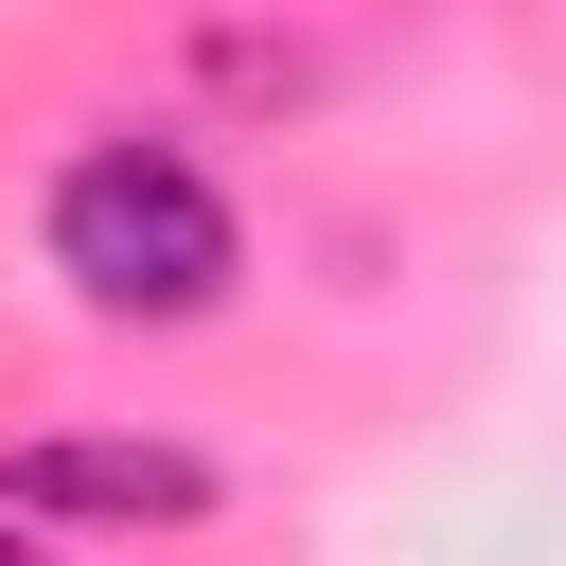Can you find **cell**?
Masks as SVG:
<instances>
[{"label": "cell", "instance_id": "cell-3", "mask_svg": "<svg viewBox=\"0 0 566 566\" xmlns=\"http://www.w3.org/2000/svg\"><path fill=\"white\" fill-rule=\"evenodd\" d=\"M0 566H35V513H0Z\"/></svg>", "mask_w": 566, "mask_h": 566}, {"label": "cell", "instance_id": "cell-2", "mask_svg": "<svg viewBox=\"0 0 566 566\" xmlns=\"http://www.w3.org/2000/svg\"><path fill=\"white\" fill-rule=\"evenodd\" d=\"M0 513H71V531H195L212 513V460L195 442H106V424H53V442H18L0 460Z\"/></svg>", "mask_w": 566, "mask_h": 566}, {"label": "cell", "instance_id": "cell-1", "mask_svg": "<svg viewBox=\"0 0 566 566\" xmlns=\"http://www.w3.org/2000/svg\"><path fill=\"white\" fill-rule=\"evenodd\" d=\"M35 248H53V283H71L88 318H212V301L248 283V230H230V195H212L177 142H88V159H53Z\"/></svg>", "mask_w": 566, "mask_h": 566}]
</instances>
